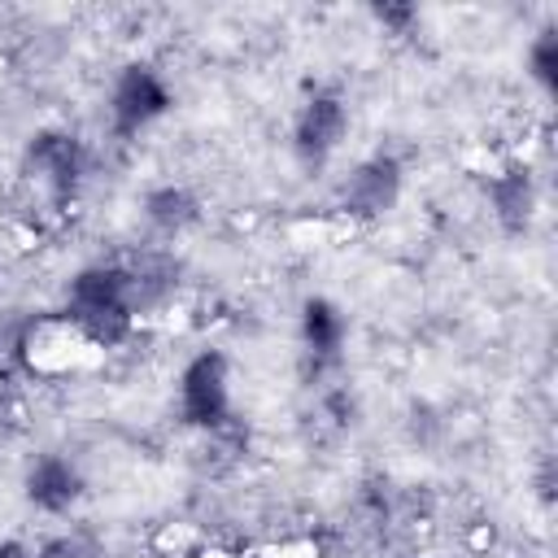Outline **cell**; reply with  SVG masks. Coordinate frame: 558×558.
Listing matches in <instances>:
<instances>
[{
  "label": "cell",
  "instance_id": "cell-4",
  "mask_svg": "<svg viewBox=\"0 0 558 558\" xmlns=\"http://www.w3.org/2000/svg\"><path fill=\"white\" fill-rule=\"evenodd\" d=\"M344 126H349V109L340 100V92H314L301 113H296V126H292V148L305 166H323L336 144L344 140Z\"/></svg>",
  "mask_w": 558,
  "mask_h": 558
},
{
  "label": "cell",
  "instance_id": "cell-1",
  "mask_svg": "<svg viewBox=\"0 0 558 558\" xmlns=\"http://www.w3.org/2000/svg\"><path fill=\"white\" fill-rule=\"evenodd\" d=\"M135 288L122 266H87L74 275L65 296V323L78 327L92 344H118L131 331Z\"/></svg>",
  "mask_w": 558,
  "mask_h": 558
},
{
  "label": "cell",
  "instance_id": "cell-12",
  "mask_svg": "<svg viewBox=\"0 0 558 558\" xmlns=\"http://www.w3.org/2000/svg\"><path fill=\"white\" fill-rule=\"evenodd\" d=\"M371 13H375V22H379V26H388L392 35H405V31L418 22L414 4H397V0H384V4H375Z\"/></svg>",
  "mask_w": 558,
  "mask_h": 558
},
{
  "label": "cell",
  "instance_id": "cell-11",
  "mask_svg": "<svg viewBox=\"0 0 558 558\" xmlns=\"http://www.w3.org/2000/svg\"><path fill=\"white\" fill-rule=\"evenodd\" d=\"M527 70L545 92H558V31H541V39L527 48Z\"/></svg>",
  "mask_w": 558,
  "mask_h": 558
},
{
  "label": "cell",
  "instance_id": "cell-6",
  "mask_svg": "<svg viewBox=\"0 0 558 558\" xmlns=\"http://www.w3.org/2000/svg\"><path fill=\"white\" fill-rule=\"evenodd\" d=\"M397 196H401V166H397V157L362 161L344 179V187H340V205L353 218H379V214H388L397 205Z\"/></svg>",
  "mask_w": 558,
  "mask_h": 558
},
{
  "label": "cell",
  "instance_id": "cell-13",
  "mask_svg": "<svg viewBox=\"0 0 558 558\" xmlns=\"http://www.w3.org/2000/svg\"><path fill=\"white\" fill-rule=\"evenodd\" d=\"M0 558H31L22 541H0Z\"/></svg>",
  "mask_w": 558,
  "mask_h": 558
},
{
  "label": "cell",
  "instance_id": "cell-8",
  "mask_svg": "<svg viewBox=\"0 0 558 558\" xmlns=\"http://www.w3.org/2000/svg\"><path fill=\"white\" fill-rule=\"evenodd\" d=\"M488 201H493V214L497 222L510 231V235H523L532 214H536V183H532V170L527 166H510L506 174H497L488 183Z\"/></svg>",
  "mask_w": 558,
  "mask_h": 558
},
{
  "label": "cell",
  "instance_id": "cell-9",
  "mask_svg": "<svg viewBox=\"0 0 558 558\" xmlns=\"http://www.w3.org/2000/svg\"><path fill=\"white\" fill-rule=\"evenodd\" d=\"M301 331H305V344H310L314 357H336L340 344H344V314L331 301L314 296V301H305Z\"/></svg>",
  "mask_w": 558,
  "mask_h": 558
},
{
  "label": "cell",
  "instance_id": "cell-2",
  "mask_svg": "<svg viewBox=\"0 0 558 558\" xmlns=\"http://www.w3.org/2000/svg\"><path fill=\"white\" fill-rule=\"evenodd\" d=\"M170 109V87L161 83V74L153 65H126L113 83V100H109V122L113 135L131 140L140 135L153 118H161Z\"/></svg>",
  "mask_w": 558,
  "mask_h": 558
},
{
  "label": "cell",
  "instance_id": "cell-7",
  "mask_svg": "<svg viewBox=\"0 0 558 558\" xmlns=\"http://www.w3.org/2000/svg\"><path fill=\"white\" fill-rule=\"evenodd\" d=\"M83 493V475L70 458L61 453H44L35 458V466L26 471V497L31 506H39L44 514H65Z\"/></svg>",
  "mask_w": 558,
  "mask_h": 558
},
{
  "label": "cell",
  "instance_id": "cell-14",
  "mask_svg": "<svg viewBox=\"0 0 558 558\" xmlns=\"http://www.w3.org/2000/svg\"><path fill=\"white\" fill-rule=\"evenodd\" d=\"M0 440H4V401H0Z\"/></svg>",
  "mask_w": 558,
  "mask_h": 558
},
{
  "label": "cell",
  "instance_id": "cell-5",
  "mask_svg": "<svg viewBox=\"0 0 558 558\" xmlns=\"http://www.w3.org/2000/svg\"><path fill=\"white\" fill-rule=\"evenodd\" d=\"M26 174L52 196V201H70L78 179H83V148L74 135L65 131H39L26 148Z\"/></svg>",
  "mask_w": 558,
  "mask_h": 558
},
{
  "label": "cell",
  "instance_id": "cell-3",
  "mask_svg": "<svg viewBox=\"0 0 558 558\" xmlns=\"http://www.w3.org/2000/svg\"><path fill=\"white\" fill-rule=\"evenodd\" d=\"M179 397H183V418L196 423V427H227V414H231V397H227V362L222 353H201L187 362L183 371V384H179Z\"/></svg>",
  "mask_w": 558,
  "mask_h": 558
},
{
  "label": "cell",
  "instance_id": "cell-10",
  "mask_svg": "<svg viewBox=\"0 0 558 558\" xmlns=\"http://www.w3.org/2000/svg\"><path fill=\"white\" fill-rule=\"evenodd\" d=\"M144 214H148L153 227H161V231L174 235V231H183V227H192L201 218V205H196V196L187 187L166 183V187H153L144 196Z\"/></svg>",
  "mask_w": 558,
  "mask_h": 558
}]
</instances>
